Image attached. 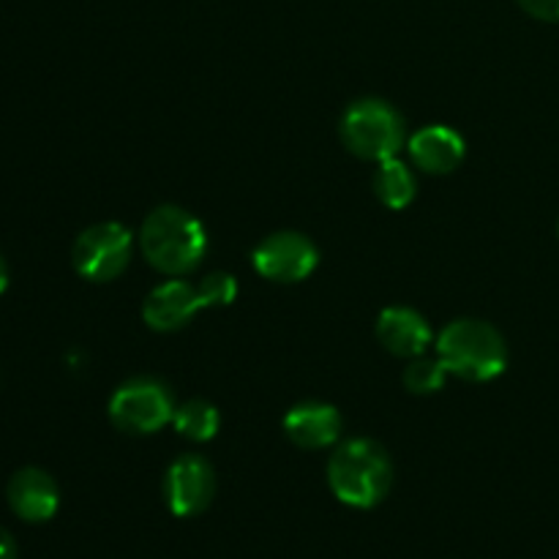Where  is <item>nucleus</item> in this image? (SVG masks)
<instances>
[{
	"label": "nucleus",
	"mask_w": 559,
	"mask_h": 559,
	"mask_svg": "<svg viewBox=\"0 0 559 559\" xmlns=\"http://www.w3.org/2000/svg\"><path fill=\"white\" fill-rule=\"evenodd\" d=\"M175 402L167 385L158 380H131L115 391L109 402V420L129 435H153L173 424Z\"/></svg>",
	"instance_id": "nucleus-5"
},
{
	"label": "nucleus",
	"mask_w": 559,
	"mask_h": 559,
	"mask_svg": "<svg viewBox=\"0 0 559 559\" xmlns=\"http://www.w3.org/2000/svg\"><path fill=\"white\" fill-rule=\"evenodd\" d=\"M131 260V233L118 222L93 224L71 249L74 271L87 282H112Z\"/></svg>",
	"instance_id": "nucleus-6"
},
{
	"label": "nucleus",
	"mask_w": 559,
	"mask_h": 559,
	"mask_svg": "<svg viewBox=\"0 0 559 559\" xmlns=\"http://www.w3.org/2000/svg\"><path fill=\"white\" fill-rule=\"evenodd\" d=\"M5 287H9V271H5L3 260H0V293H3Z\"/></svg>",
	"instance_id": "nucleus-20"
},
{
	"label": "nucleus",
	"mask_w": 559,
	"mask_h": 559,
	"mask_svg": "<svg viewBox=\"0 0 559 559\" xmlns=\"http://www.w3.org/2000/svg\"><path fill=\"white\" fill-rule=\"evenodd\" d=\"M213 497H216V473L207 459L189 453L169 464L164 478V500L175 516H200L202 511H207Z\"/></svg>",
	"instance_id": "nucleus-7"
},
{
	"label": "nucleus",
	"mask_w": 559,
	"mask_h": 559,
	"mask_svg": "<svg viewBox=\"0 0 559 559\" xmlns=\"http://www.w3.org/2000/svg\"><path fill=\"white\" fill-rule=\"evenodd\" d=\"M374 194L391 211L407 207L415 197V178L407 164L399 162L396 156L380 162L374 173Z\"/></svg>",
	"instance_id": "nucleus-14"
},
{
	"label": "nucleus",
	"mask_w": 559,
	"mask_h": 559,
	"mask_svg": "<svg viewBox=\"0 0 559 559\" xmlns=\"http://www.w3.org/2000/svg\"><path fill=\"white\" fill-rule=\"evenodd\" d=\"M328 484L338 502L349 508H374L393 484V467L385 448L374 440H349L328 462Z\"/></svg>",
	"instance_id": "nucleus-2"
},
{
	"label": "nucleus",
	"mask_w": 559,
	"mask_h": 559,
	"mask_svg": "<svg viewBox=\"0 0 559 559\" xmlns=\"http://www.w3.org/2000/svg\"><path fill=\"white\" fill-rule=\"evenodd\" d=\"M519 5L535 20L559 22V0H519Z\"/></svg>",
	"instance_id": "nucleus-18"
},
{
	"label": "nucleus",
	"mask_w": 559,
	"mask_h": 559,
	"mask_svg": "<svg viewBox=\"0 0 559 559\" xmlns=\"http://www.w3.org/2000/svg\"><path fill=\"white\" fill-rule=\"evenodd\" d=\"M145 260L167 276H186L202 262L207 235L200 218L178 205H162L145 218L140 233Z\"/></svg>",
	"instance_id": "nucleus-1"
},
{
	"label": "nucleus",
	"mask_w": 559,
	"mask_h": 559,
	"mask_svg": "<svg viewBox=\"0 0 559 559\" xmlns=\"http://www.w3.org/2000/svg\"><path fill=\"white\" fill-rule=\"evenodd\" d=\"M557 233H559V224H557Z\"/></svg>",
	"instance_id": "nucleus-21"
},
{
	"label": "nucleus",
	"mask_w": 559,
	"mask_h": 559,
	"mask_svg": "<svg viewBox=\"0 0 559 559\" xmlns=\"http://www.w3.org/2000/svg\"><path fill=\"white\" fill-rule=\"evenodd\" d=\"M415 167L431 175H448L464 162V140L448 126H426L407 142Z\"/></svg>",
	"instance_id": "nucleus-13"
},
{
	"label": "nucleus",
	"mask_w": 559,
	"mask_h": 559,
	"mask_svg": "<svg viewBox=\"0 0 559 559\" xmlns=\"http://www.w3.org/2000/svg\"><path fill=\"white\" fill-rule=\"evenodd\" d=\"M448 374L451 371L445 369L440 358H413V364L404 369V385H407V391L426 396V393L440 391Z\"/></svg>",
	"instance_id": "nucleus-16"
},
{
	"label": "nucleus",
	"mask_w": 559,
	"mask_h": 559,
	"mask_svg": "<svg viewBox=\"0 0 559 559\" xmlns=\"http://www.w3.org/2000/svg\"><path fill=\"white\" fill-rule=\"evenodd\" d=\"M437 358L451 374L469 382H489L508 366L506 338L480 320H456L437 338Z\"/></svg>",
	"instance_id": "nucleus-3"
},
{
	"label": "nucleus",
	"mask_w": 559,
	"mask_h": 559,
	"mask_svg": "<svg viewBox=\"0 0 559 559\" xmlns=\"http://www.w3.org/2000/svg\"><path fill=\"white\" fill-rule=\"evenodd\" d=\"M9 506L22 522L41 524L58 513L60 506V491L58 484L52 480V475H47L38 467H25L9 480Z\"/></svg>",
	"instance_id": "nucleus-10"
},
{
	"label": "nucleus",
	"mask_w": 559,
	"mask_h": 559,
	"mask_svg": "<svg viewBox=\"0 0 559 559\" xmlns=\"http://www.w3.org/2000/svg\"><path fill=\"white\" fill-rule=\"evenodd\" d=\"M0 559H16V544L9 530L0 527Z\"/></svg>",
	"instance_id": "nucleus-19"
},
{
	"label": "nucleus",
	"mask_w": 559,
	"mask_h": 559,
	"mask_svg": "<svg viewBox=\"0 0 559 559\" xmlns=\"http://www.w3.org/2000/svg\"><path fill=\"white\" fill-rule=\"evenodd\" d=\"M317 260H320L317 246L300 233L271 235L254 251L257 273L282 284H295L309 278L314 273Z\"/></svg>",
	"instance_id": "nucleus-8"
},
{
	"label": "nucleus",
	"mask_w": 559,
	"mask_h": 559,
	"mask_svg": "<svg viewBox=\"0 0 559 559\" xmlns=\"http://www.w3.org/2000/svg\"><path fill=\"white\" fill-rule=\"evenodd\" d=\"M175 431L186 440L194 442H207L218 435V426H222V418H218V409L213 407L211 402H202V399H194V402H186L183 407L175 409Z\"/></svg>",
	"instance_id": "nucleus-15"
},
{
	"label": "nucleus",
	"mask_w": 559,
	"mask_h": 559,
	"mask_svg": "<svg viewBox=\"0 0 559 559\" xmlns=\"http://www.w3.org/2000/svg\"><path fill=\"white\" fill-rule=\"evenodd\" d=\"M202 309H205V300L200 295V284L194 287L183 278H169L147 295L142 317H145L147 328L167 333L183 328Z\"/></svg>",
	"instance_id": "nucleus-9"
},
{
	"label": "nucleus",
	"mask_w": 559,
	"mask_h": 559,
	"mask_svg": "<svg viewBox=\"0 0 559 559\" xmlns=\"http://www.w3.org/2000/svg\"><path fill=\"white\" fill-rule=\"evenodd\" d=\"M284 431L300 448H328L342 435V415L333 404L304 402L284 415Z\"/></svg>",
	"instance_id": "nucleus-12"
},
{
	"label": "nucleus",
	"mask_w": 559,
	"mask_h": 559,
	"mask_svg": "<svg viewBox=\"0 0 559 559\" xmlns=\"http://www.w3.org/2000/svg\"><path fill=\"white\" fill-rule=\"evenodd\" d=\"M200 295L205 300V309L211 306H229L238 295V282L229 273H211L200 282Z\"/></svg>",
	"instance_id": "nucleus-17"
},
{
	"label": "nucleus",
	"mask_w": 559,
	"mask_h": 559,
	"mask_svg": "<svg viewBox=\"0 0 559 559\" xmlns=\"http://www.w3.org/2000/svg\"><path fill=\"white\" fill-rule=\"evenodd\" d=\"M342 140L349 153L369 162L393 158L407 142L404 118L380 98L355 102L342 118Z\"/></svg>",
	"instance_id": "nucleus-4"
},
{
	"label": "nucleus",
	"mask_w": 559,
	"mask_h": 559,
	"mask_svg": "<svg viewBox=\"0 0 559 559\" xmlns=\"http://www.w3.org/2000/svg\"><path fill=\"white\" fill-rule=\"evenodd\" d=\"M377 338L388 353L399 358H420L431 344V328L418 311L407 306L385 309L377 320Z\"/></svg>",
	"instance_id": "nucleus-11"
}]
</instances>
